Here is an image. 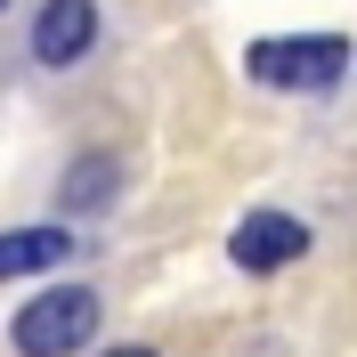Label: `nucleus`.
<instances>
[{"instance_id":"1","label":"nucleus","mask_w":357,"mask_h":357,"mask_svg":"<svg viewBox=\"0 0 357 357\" xmlns=\"http://www.w3.org/2000/svg\"><path fill=\"white\" fill-rule=\"evenodd\" d=\"M244 73L268 89H333L349 73V41L341 33H276V41L244 49Z\"/></svg>"},{"instance_id":"2","label":"nucleus","mask_w":357,"mask_h":357,"mask_svg":"<svg viewBox=\"0 0 357 357\" xmlns=\"http://www.w3.org/2000/svg\"><path fill=\"white\" fill-rule=\"evenodd\" d=\"M8 341H17L24 357H73V349H89V341H98V292L89 284H49L41 301L17 309Z\"/></svg>"},{"instance_id":"3","label":"nucleus","mask_w":357,"mask_h":357,"mask_svg":"<svg viewBox=\"0 0 357 357\" xmlns=\"http://www.w3.org/2000/svg\"><path fill=\"white\" fill-rule=\"evenodd\" d=\"M227 252H236V268L268 276V268H292L301 252H309V227L292 220V211H244L236 236H227Z\"/></svg>"},{"instance_id":"4","label":"nucleus","mask_w":357,"mask_h":357,"mask_svg":"<svg viewBox=\"0 0 357 357\" xmlns=\"http://www.w3.org/2000/svg\"><path fill=\"white\" fill-rule=\"evenodd\" d=\"M89 49H98V8H89V0H41V17H33V57H41V66H82Z\"/></svg>"},{"instance_id":"5","label":"nucleus","mask_w":357,"mask_h":357,"mask_svg":"<svg viewBox=\"0 0 357 357\" xmlns=\"http://www.w3.org/2000/svg\"><path fill=\"white\" fill-rule=\"evenodd\" d=\"M73 252H82V236H66V227H8V236H0V284L49 276V268H66Z\"/></svg>"},{"instance_id":"6","label":"nucleus","mask_w":357,"mask_h":357,"mask_svg":"<svg viewBox=\"0 0 357 357\" xmlns=\"http://www.w3.org/2000/svg\"><path fill=\"white\" fill-rule=\"evenodd\" d=\"M114 187H122V162H114V155H82L73 178H66V211H106Z\"/></svg>"},{"instance_id":"7","label":"nucleus","mask_w":357,"mask_h":357,"mask_svg":"<svg viewBox=\"0 0 357 357\" xmlns=\"http://www.w3.org/2000/svg\"><path fill=\"white\" fill-rule=\"evenodd\" d=\"M106 357H155V349H138V341H130V349H106Z\"/></svg>"},{"instance_id":"8","label":"nucleus","mask_w":357,"mask_h":357,"mask_svg":"<svg viewBox=\"0 0 357 357\" xmlns=\"http://www.w3.org/2000/svg\"><path fill=\"white\" fill-rule=\"evenodd\" d=\"M0 8H8V0H0Z\"/></svg>"}]
</instances>
